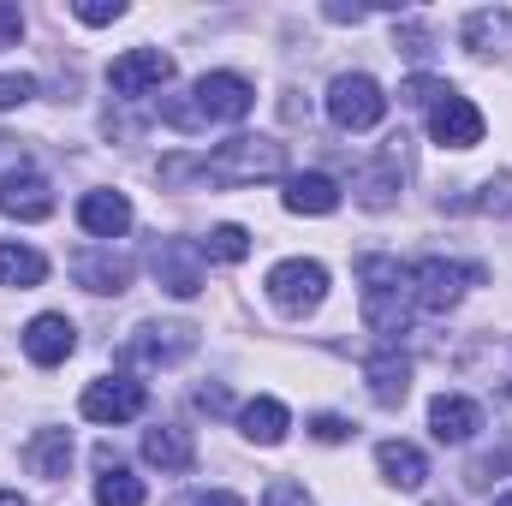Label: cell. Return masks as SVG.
Listing matches in <instances>:
<instances>
[{"label":"cell","instance_id":"cell-1","mask_svg":"<svg viewBox=\"0 0 512 506\" xmlns=\"http://www.w3.org/2000/svg\"><path fill=\"white\" fill-rule=\"evenodd\" d=\"M358 286H364V322L382 334V346H393L405 328H411V274L393 262V256H364L358 262Z\"/></svg>","mask_w":512,"mask_h":506},{"label":"cell","instance_id":"cell-2","mask_svg":"<svg viewBox=\"0 0 512 506\" xmlns=\"http://www.w3.org/2000/svg\"><path fill=\"white\" fill-rule=\"evenodd\" d=\"M286 173V143L280 137H227L215 155H203V185H256Z\"/></svg>","mask_w":512,"mask_h":506},{"label":"cell","instance_id":"cell-3","mask_svg":"<svg viewBox=\"0 0 512 506\" xmlns=\"http://www.w3.org/2000/svg\"><path fill=\"white\" fill-rule=\"evenodd\" d=\"M405 274H411V304L423 316H447L465 298V286H483V268L477 262H447V256H423Z\"/></svg>","mask_w":512,"mask_h":506},{"label":"cell","instance_id":"cell-4","mask_svg":"<svg viewBox=\"0 0 512 506\" xmlns=\"http://www.w3.org/2000/svg\"><path fill=\"white\" fill-rule=\"evenodd\" d=\"M268 298L280 316H310L322 298H328V268L310 262V256H286L268 268Z\"/></svg>","mask_w":512,"mask_h":506},{"label":"cell","instance_id":"cell-5","mask_svg":"<svg viewBox=\"0 0 512 506\" xmlns=\"http://www.w3.org/2000/svg\"><path fill=\"white\" fill-rule=\"evenodd\" d=\"M387 114V96L376 78H364V72H340L334 84H328V120L340 131H370L382 126Z\"/></svg>","mask_w":512,"mask_h":506},{"label":"cell","instance_id":"cell-6","mask_svg":"<svg viewBox=\"0 0 512 506\" xmlns=\"http://www.w3.org/2000/svg\"><path fill=\"white\" fill-rule=\"evenodd\" d=\"M191 102H197L203 126H233V120H245L256 108V90H251V78H239V72H203Z\"/></svg>","mask_w":512,"mask_h":506},{"label":"cell","instance_id":"cell-7","mask_svg":"<svg viewBox=\"0 0 512 506\" xmlns=\"http://www.w3.org/2000/svg\"><path fill=\"white\" fill-rule=\"evenodd\" d=\"M143 405H149V393H143V381H131V376H96L84 387V399H78V411L90 423H131Z\"/></svg>","mask_w":512,"mask_h":506},{"label":"cell","instance_id":"cell-8","mask_svg":"<svg viewBox=\"0 0 512 506\" xmlns=\"http://www.w3.org/2000/svg\"><path fill=\"white\" fill-rule=\"evenodd\" d=\"M149 268H155L161 292H173V298H197L203 292V245H191V239H161Z\"/></svg>","mask_w":512,"mask_h":506},{"label":"cell","instance_id":"cell-9","mask_svg":"<svg viewBox=\"0 0 512 506\" xmlns=\"http://www.w3.org/2000/svg\"><path fill=\"white\" fill-rule=\"evenodd\" d=\"M173 78V54H161V48H131V54H120L114 66H108V90L114 96H149V90H161Z\"/></svg>","mask_w":512,"mask_h":506},{"label":"cell","instance_id":"cell-10","mask_svg":"<svg viewBox=\"0 0 512 506\" xmlns=\"http://www.w3.org/2000/svg\"><path fill=\"white\" fill-rule=\"evenodd\" d=\"M429 137H435L441 149H477V143H483V114H477V102L459 96V90H447V96L429 108Z\"/></svg>","mask_w":512,"mask_h":506},{"label":"cell","instance_id":"cell-11","mask_svg":"<svg viewBox=\"0 0 512 506\" xmlns=\"http://www.w3.org/2000/svg\"><path fill=\"white\" fill-rule=\"evenodd\" d=\"M191 352H197V328L191 322H143L126 346V358H137V364H179Z\"/></svg>","mask_w":512,"mask_h":506},{"label":"cell","instance_id":"cell-12","mask_svg":"<svg viewBox=\"0 0 512 506\" xmlns=\"http://www.w3.org/2000/svg\"><path fill=\"white\" fill-rule=\"evenodd\" d=\"M0 215H12V221H48V215H54L48 179L30 173V167H12V173L0 179Z\"/></svg>","mask_w":512,"mask_h":506},{"label":"cell","instance_id":"cell-13","mask_svg":"<svg viewBox=\"0 0 512 506\" xmlns=\"http://www.w3.org/2000/svg\"><path fill=\"white\" fill-rule=\"evenodd\" d=\"M72 352H78V328H72L66 316L48 310V316H36V322L24 328V358H30V364L54 370V364H66Z\"/></svg>","mask_w":512,"mask_h":506},{"label":"cell","instance_id":"cell-14","mask_svg":"<svg viewBox=\"0 0 512 506\" xmlns=\"http://www.w3.org/2000/svg\"><path fill=\"white\" fill-rule=\"evenodd\" d=\"M364 381H370V399L393 411V405H405V393H411V358H405L399 346H382V352L364 358Z\"/></svg>","mask_w":512,"mask_h":506},{"label":"cell","instance_id":"cell-15","mask_svg":"<svg viewBox=\"0 0 512 506\" xmlns=\"http://www.w3.org/2000/svg\"><path fill=\"white\" fill-rule=\"evenodd\" d=\"M429 429H435V441L465 447V441L483 429V405H477V399H465V393H441V399L429 405Z\"/></svg>","mask_w":512,"mask_h":506},{"label":"cell","instance_id":"cell-16","mask_svg":"<svg viewBox=\"0 0 512 506\" xmlns=\"http://www.w3.org/2000/svg\"><path fill=\"white\" fill-rule=\"evenodd\" d=\"M72 274H78L84 292H102V298H108V292L120 298V292L131 286V262L114 256V251H78L72 256Z\"/></svg>","mask_w":512,"mask_h":506},{"label":"cell","instance_id":"cell-17","mask_svg":"<svg viewBox=\"0 0 512 506\" xmlns=\"http://www.w3.org/2000/svg\"><path fill=\"white\" fill-rule=\"evenodd\" d=\"M78 227H84L90 239H120L131 227V203L120 191H90V197L78 203Z\"/></svg>","mask_w":512,"mask_h":506},{"label":"cell","instance_id":"cell-18","mask_svg":"<svg viewBox=\"0 0 512 506\" xmlns=\"http://www.w3.org/2000/svg\"><path fill=\"white\" fill-rule=\"evenodd\" d=\"M143 459H149L155 471H191V465H197V441H191V429L161 423V429L143 435Z\"/></svg>","mask_w":512,"mask_h":506},{"label":"cell","instance_id":"cell-19","mask_svg":"<svg viewBox=\"0 0 512 506\" xmlns=\"http://www.w3.org/2000/svg\"><path fill=\"white\" fill-rule=\"evenodd\" d=\"M24 465H30L36 477L60 483V477L72 471V429H36L30 447H24Z\"/></svg>","mask_w":512,"mask_h":506},{"label":"cell","instance_id":"cell-20","mask_svg":"<svg viewBox=\"0 0 512 506\" xmlns=\"http://www.w3.org/2000/svg\"><path fill=\"white\" fill-rule=\"evenodd\" d=\"M286 209L292 215H334L340 209V185L328 173H292L286 179Z\"/></svg>","mask_w":512,"mask_h":506},{"label":"cell","instance_id":"cell-21","mask_svg":"<svg viewBox=\"0 0 512 506\" xmlns=\"http://www.w3.org/2000/svg\"><path fill=\"white\" fill-rule=\"evenodd\" d=\"M465 48L471 54H507L512 48V12H501V6H483V12H471L465 18Z\"/></svg>","mask_w":512,"mask_h":506},{"label":"cell","instance_id":"cell-22","mask_svg":"<svg viewBox=\"0 0 512 506\" xmlns=\"http://www.w3.org/2000/svg\"><path fill=\"white\" fill-rule=\"evenodd\" d=\"M376 465H382V477L393 483V489H423V477H429V465H423V453L411 447V441H382L376 447Z\"/></svg>","mask_w":512,"mask_h":506},{"label":"cell","instance_id":"cell-23","mask_svg":"<svg viewBox=\"0 0 512 506\" xmlns=\"http://www.w3.org/2000/svg\"><path fill=\"white\" fill-rule=\"evenodd\" d=\"M48 280V256L30 251V245H12V239H0V286H18V292H30V286H42Z\"/></svg>","mask_w":512,"mask_h":506},{"label":"cell","instance_id":"cell-24","mask_svg":"<svg viewBox=\"0 0 512 506\" xmlns=\"http://www.w3.org/2000/svg\"><path fill=\"white\" fill-rule=\"evenodd\" d=\"M286 423H292V417H286V405H280V399H268V393H262V399H251V405L239 411V429L251 435L256 447L286 441Z\"/></svg>","mask_w":512,"mask_h":506},{"label":"cell","instance_id":"cell-25","mask_svg":"<svg viewBox=\"0 0 512 506\" xmlns=\"http://www.w3.org/2000/svg\"><path fill=\"white\" fill-rule=\"evenodd\" d=\"M393 197H399V167H393V161L364 167V179H358V203H364V209H393Z\"/></svg>","mask_w":512,"mask_h":506},{"label":"cell","instance_id":"cell-26","mask_svg":"<svg viewBox=\"0 0 512 506\" xmlns=\"http://www.w3.org/2000/svg\"><path fill=\"white\" fill-rule=\"evenodd\" d=\"M96 506H143V483L131 477L126 465H114V471L96 477Z\"/></svg>","mask_w":512,"mask_h":506},{"label":"cell","instance_id":"cell-27","mask_svg":"<svg viewBox=\"0 0 512 506\" xmlns=\"http://www.w3.org/2000/svg\"><path fill=\"white\" fill-rule=\"evenodd\" d=\"M453 209H477V215H512V173H495L477 185V197L453 203Z\"/></svg>","mask_w":512,"mask_h":506},{"label":"cell","instance_id":"cell-28","mask_svg":"<svg viewBox=\"0 0 512 506\" xmlns=\"http://www.w3.org/2000/svg\"><path fill=\"white\" fill-rule=\"evenodd\" d=\"M203 256H209V262H245V256H251V233L227 221V227H215V233L203 239Z\"/></svg>","mask_w":512,"mask_h":506},{"label":"cell","instance_id":"cell-29","mask_svg":"<svg viewBox=\"0 0 512 506\" xmlns=\"http://www.w3.org/2000/svg\"><path fill=\"white\" fill-rule=\"evenodd\" d=\"M447 90H453V84H441V78H405V84H399V102H405V108H435Z\"/></svg>","mask_w":512,"mask_h":506},{"label":"cell","instance_id":"cell-30","mask_svg":"<svg viewBox=\"0 0 512 506\" xmlns=\"http://www.w3.org/2000/svg\"><path fill=\"white\" fill-rule=\"evenodd\" d=\"M24 102H36V78L30 72H0V114H12Z\"/></svg>","mask_w":512,"mask_h":506},{"label":"cell","instance_id":"cell-31","mask_svg":"<svg viewBox=\"0 0 512 506\" xmlns=\"http://www.w3.org/2000/svg\"><path fill=\"white\" fill-rule=\"evenodd\" d=\"M262 506H310V489L292 483V477H274V483L262 489Z\"/></svg>","mask_w":512,"mask_h":506},{"label":"cell","instance_id":"cell-32","mask_svg":"<svg viewBox=\"0 0 512 506\" xmlns=\"http://www.w3.org/2000/svg\"><path fill=\"white\" fill-rule=\"evenodd\" d=\"M393 48L411 54V60H423V54H429V30H423V24H399V30H393Z\"/></svg>","mask_w":512,"mask_h":506},{"label":"cell","instance_id":"cell-33","mask_svg":"<svg viewBox=\"0 0 512 506\" xmlns=\"http://www.w3.org/2000/svg\"><path fill=\"white\" fill-rule=\"evenodd\" d=\"M310 435L334 447V441H346V435H352V423H346V417H334V411H322V417H310Z\"/></svg>","mask_w":512,"mask_h":506},{"label":"cell","instance_id":"cell-34","mask_svg":"<svg viewBox=\"0 0 512 506\" xmlns=\"http://www.w3.org/2000/svg\"><path fill=\"white\" fill-rule=\"evenodd\" d=\"M173 506H245V495H233V489H191Z\"/></svg>","mask_w":512,"mask_h":506},{"label":"cell","instance_id":"cell-35","mask_svg":"<svg viewBox=\"0 0 512 506\" xmlns=\"http://www.w3.org/2000/svg\"><path fill=\"white\" fill-rule=\"evenodd\" d=\"M72 12H78L84 24H114V18H126L120 0H114V6H108V0H84V6H72Z\"/></svg>","mask_w":512,"mask_h":506},{"label":"cell","instance_id":"cell-36","mask_svg":"<svg viewBox=\"0 0 512 506\" xmlns=\"http://www.w3.org/2000/svg\"><path fill=\"white\" fill-rule=\"evenodd\" d=\"M18 36H24V12L12 0H0V48H12Z\"/></svg>","mask_w":512,"mask_h":506},{"label":"cell","instance_id":"cell-37","mask_svg":"<svg viewBox=\"0 0 512 506\" xmlns=\"http://www.w3.org/2000/svg\"><path fill=\"white\" fill-rule=\"evenodd\" d=\"M328 18H334V24H364L370 12H364V6H328Z\"/></svg>","mask_w":512,"mask_h":506},{"label":"cell","instance_id":"cell-38","mask_svg":"<svg viewBox=\"0 0 512 506\" xmlns=\"http://www.w3.org/2000/svg\"><path fill=\"white\" fill-rule=\"evenodd\" d=\"M197 405H203V411H227V393H221V387H203Z\"/></svg>","mask_w":512,"mask_h":506},{"label":"cell","instance_id":"cell-39","mask_svg":"<svg viewBox=\"0 0 512 506\" xmlns=\"http://www.w3.org/2000/svg\"><path fill=\"white\" fill-rule=\"evenodd\" d=\"M0 506H30V501H18V495H12V489H0Z\"/></svg>","mask_w":512,"mask_h":506},{"label":"cell","instance_id":"cell-40","mask_svg":"<svg viewBox=\"0 0 512 506\" xmlns=\"http://www.w3.org/2000/svg\"><path fill=\"white\" fill-rule=\"evenodd\" d=\"M495 506H512V495H501V501H495Z\"/></svg>","mask_w":512,"mask_h":506}]
</instances>
